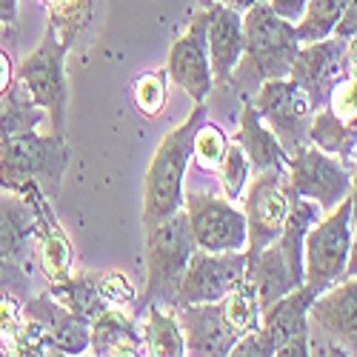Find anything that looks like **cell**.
<instances>
[{
	"instance_id": "cell-1",
	"label": "cell",
	"mask_w": 357,
	"mask_h": 357,
	"mask_svg": "<svg viewBox=\"0 0 357 357\" xmlns=\"http://www.w3.org/2000/svg\"><path fill=\"white\" fill-rule=\"evenodd\" d=\"M297 49L301 40L294 23L260 0L243 12V57L229 83L241 92H257V86L266 80L289 77Z\"/></svg>"
},
{
	"instance_id": "cell-2",
	"label": "cell",
	"mask_w": 357,
	"mask_h": 357,
	"mask_svg": "<svg viewBox=\"0 0 357 357\" xmlns=\"http://www.w3.org/2000/svg\"><path fill=\"white\" fill-rule=\"evenodd\" d=\"M203 121H206V103H195L186 121L160 140L143 183V229H152L177 209H183V192H186L183 183L192 163L195 135Z\"/></svg>"
},
{
	"instance_id": "cell-3",
	"label": "cell",
	"mask_w": 357,
	"mask_h": 357,
	"mask_svg": "<svg viewBox=\"0 0 357 357\" xmlns=\"http://www.w3.org/2000/svg\"><path fill=\"white\" fill-rule=\"evenodd\" d=\"M72 160L66 135L23 132L0 140V189L23 192V186L38 183L40 192L54 200L63 186V174Z\"/></svg>"
},
{
	"instance_id": "cell-4",
	"label": "cell",
	"mask_w": 357,
	"mask_h": 357,
	"mask_svg": "<svg viewBox=\"0 0 357 357\" xmlns=\"http://www.w3.org/2000/svg\"><path fill=\"white\" fill-rule=\"evenodd\" d=\"M195 237L189 229L186 209H177L166 220L146 229V289L140 294L137 309L149 303H163L174 309V294L181 278L195 255Z\"/></svg>"
},
{
	"instance_id": "cell-5",
	"label": "cell",
	"mask_w": 357,
	"mask_h": 357,
	"mask_svg": "<svg viewBox=\"0 0 357 357\" xmlns=\"http://www.w3.org/2000/svg\"><path fill=\"white\" fill-rule=\"evenodd\" d=\"M317 297L312 286H297L260 312V326L234 343V357H306L309 354V306Z\"/></svg>"
},
{
	"instance_id": "cell-6",
	"label": "cell",
	"mask_w": 357,
	"mask_h": 357,
	"mask_svg": "<svg viewBox=\"0 0 357 357\" xmlns=\"http://www.w3.org/2000/svg\"><path fill=\"white\" fill-rule=\"evenodd\" d=\"M69 46L72 43L61 35V29L49 20L43 40L35 46V52H29L23 57V63L17 69V77L23 80L26 92L32 95V100L40 109H46L52 135L66 132V106H69L66 52Z\"/></svg>"
},
{
	"instance_id": "cell-7",
	"label": "cell",
	"mask_w": 357,
	"mask_h": 357,
	"mask_svg": "<svg viewBox=\"0 0 357 357\" xmlns=\"http://www.w3.org/2000/svg\"><path fill=\"white\" fill-rule=\"evenodd\" d=\"M351 197L326 212L306 234L303 243V283L317 294L346 278L351 249Z\"/></svg>"
},
{
	"instance_id": "cell-8",
	"label": "cell",
	"mask_w": 357,
	"mask_h": 357,
	"mask_svg": "<svg viewBox=\"0 0 357 357\" xmlns=\"http://www.w3.org/2000/svg\"><path fill=\"white\" fill-rule=\"evenodd\" d=\"M309 354H357V275L337 280L312 301Z\"/></svg>"
},
{
	"instance_id": "cell-9",
	"label": "cell",
	"mask_w": 357,
	"mask_h": 357,
	"mask_svg": "<svg viewBox=\"0 0 357 357\" xmlns=\"http://www.w3.org/2000/svg\"><path fill=\"white\" fill-rule=\"evenodd\" d=\"M289 189L301 197H309L320 206V212H332L346 197H351V169L346 160L323 152L317 146H303L289 158L286 169Z\"/></svg>"
},
{
	"instance_id": "cell-10",
	"label": "cell",
	"mask_w": 357,
	"mask_h": 357,
	"mask_svg": "<svg viewBox=\"0 0 357 357\" xmlns=\"http://www.w3.org/2000/svg\"><path fill=\"white\" fill-rule=\"evenodd\" d=\"M183 209L195 246L203 252H246V218L234 200L212 192H183Z\"/></svg>"
},
{
	"instance_id": "cell-11",
	"label": "cell",
	"mask_w": 357,
	"mask_h": 357,
	"mask_svg": "<svg viewBox=\"0 0 357 357\" xmlns=\"http://www.w3.org/2000/svg\"><path fill=\"white\" fill-rule=\"evenodd\" d=\"M252 103H255L257 114L263 117V123L278 135V140L283 143L289 158L297 152V149L312 143L309 126H312L314 109H312L306 92L291 77H278V80L260 83Z\"/></svg>"
},
{
	"instance_id": "cell-12",
	"label": "cell",
	"mask_w": 357,
	"mask_h": 357,
	"mask_svg": "<svg viewBox=\"0 0 357 357\" xmlns=\"http://www.w3.org/2000/svg\"><path fill=\"white\" fill-rule=\"evenodd\" d=\"M289 215V181L286 169H272L252 174L243 192V218H246V255H257L272 246Z\"/></svg>"
},
{
	"instance_id": "cell-13",
	"label": "cell",
	"mask_w": 357,
	"mask_h": 357,
	"mask_svg": "<svg viewBox=\"0 0 357 357\" xmlns=\"http://www.w3.org/2000/svg\"><path fill=\"white\" fill-rule=\"evenodd\" d=\"M246 252L195 249L174 294V312L192 303H218L246 278Z\"/></svg>"
},
{
	"instance_id": "cell-14",
	"label": "cell",
	"mask_w": 357,
	"mask_h": 357,
	"mask_svg": "<svg viewBox=\"0 0 357 357\" xmlns=\"http://www.w3.org/2000/svg\"><path fill=\"white\" fill-rule=\"evenodd\" d=\"M349 40L329 35L323 40L301 43L294 54V63L289 77L306 92L314 112L329 103L335 86L349 75Z\"/></svg>"
},
{
	"instance_id": "cell-15",
	"label": "cell",
	"mask_w": 357,
	"mask_h": 357,
	"mask_svg": "<svg viewBox=\"0 0 357 357\" xmlns=\"http://www.w3.org/2000/svg\"><path fill=\"white\" fill-rule=\"evenodd\" d=\"M166 75L174 86H181L195 103H206L209 92L215 89L212 61H209V46H206V15L203 9L192 17L183 38H177L169 49Z\"/></svg>"
},
{
	"instance_id": "cell-16",
	"label": "cell",
	"mask_w": 357,
	"mask_h": 357,
	"mask_svg": "<svg viewBox=\"0 0 357 357\" xmlns=\"http://www.w3.org/2000/svg\"><path fill=\"white\" fill-rule=\"evenodd\" d=\"M203 15H206V46H209L215 83L229 86L231 72L243 57V15L226 3H218V0H212L203 9Z\"/></svg>"
},
{
	"instance_id": "cell-17",
	"label": "cell",
	"mask_w": 357,
	"mask_h": 357,
	"mask_svg": "<svg viewBox=\"0 0 357 357\" xmlns=\"http://www.w3.org/2000/svg\"><path fill=\"white\" fill-rule=\"evenodd\" d=\"M177 323H181L186 354H206V357H223L231 354L237 335L223 314V303H192L177 309Z\"/></svg>"
},
{
	"instance_id": "cell-18",
	"label": "cell",
	"mask_w": 357,
	"mask_h": 357,
	"mask_svg": "<svg viewBox=\"0 0 357 357\" xmlns=\"http://www.w3.org/2000/svg\"><path fill=\"white\" fill-rule=\"evenodd\" d=\"M23 317L43 326V332L54 343L57 354H83L89 349L92 323L77 317L75 312H69L63 303H57L49 291L29 297L23 303Z\"/></svg>"
},
{
	"instance_id": "cell-19",
	"label": "cell",
	"mask_w": 357,
	"mask_h": 357,
	"mask_svg": "<svg viewBox=\"0 0 357 357\" xmlns=\"http://www.w3.org/2000/svg\"><path fill=\"white\" fill-rule=\"evenodd\" d=\"M23 195H29V200L35 203V212H38L35 237L40 241V263H43V272H46L49 283L69 278L72 266H75V249L69 243V234L63 231V226L57 223V218L52 212V200L40 192L38 183L23 186Z\"/></svg>"
},
{
	"instance_id": "cell-20",
	"label": "cell",
	"mask_w": 357,
	"mask_h": 357,
	"mask_svg": "<svg viewBox=\"0 0 357 357\" xmlns=\"http://www.w3.org/2000/svg\"><path fill=\"white\" fill-rule=\"evenodd\" d=\"M246 280L255 286L260 309L272 306L275 301L286 297L289 291H294L297 286H303V272H297L289 263V257L278 249V243L266 246L257 255H246Z\"/></svg>"
},
{
	"instance_id": "cell-21",
	"label": "cell",
	"mask_w": 357,
	"mask_h": 357,
	"mask_svg": "<svg viewBox=\"0 0 357 357\" xmlns=\"http://www.w3.org/2000/svg\"><path fill=\"white\" fill-rule=\"evenodd\" d=\"M234 143H241V149L249 158L252 174L260 172H272V169H289V152L283 149V143L278 140V135L263 123V117L257 114L252 98L243 100L241 109V129L231 137Z\"/></svg>"
},
{
	"instance_id": "cell-22",
	"label": "cell",
	"mask_w": 357,
	"mask_h": 357,
	"mask_svg": "<svg viewBox=\"0 0 357 357\" xmlns=\"http://www.w3.org/2000/svg\"><path fill=\"white\" fill-rule=\"evenodd\" d=\"M38 229V212L29 195L15 189H0V260L26 257L29 241Z\"/></svg>"
},
{
	"instance_id": "cell-23",
	"label": "cell",
	"mask_w": 357,
	"mask_h": 357,
	"mask_svg": "<svg viewBox=\"0 0 357 357\" xmlns=\"http://www.w3.org/2000/svg\"><path fill=\"white\" fill-rule=\"evenodd\" d=\"M89 349H92V354H121V357L146 354L143 335L137 332L135 320L126 317L121 309H114V306L103 309L92 320V337H89Z\"/></svg>"
},
{
	"instance_id": "cell-24",
	"label": "cell",
	"mask_w": 357,
	"mask_h": 357,
	"mask_svg": "<svg viewBox=\"0 0 357 357\" xmlns=\"http://www.w3.org/2000/svg\"><path fill=\"white\" fill-rule=\"evenodd\" d=\"M143 346L146 354L155 357H181L186 354L183 332L177 323V312L163 303L146 306V326H143Z\"/></svg>"
},
{
	"instance_id": "cell-25",
	"label": "cell",
	"mask_w": 357,
	"mask_h": 357,
	"mask_svg": "<svg viewBox=\"0 0 357 357\" xmlns=\"http://www.w3.org/2000/svg\"><path fill=\"white\" fill-rule=\"evenodd\" d=\"M40 123H49L46 109H40L32 100V95L26 92L23 80L15 77L9 92L0 98V140L23 135V132H35Z\"/></svg>"
},
{
	"instance_id": "cell-26",
	"label": "cell",
	"mask_w": 357,
	"mask_h": 357,
	"mask_svg": "<svg viewBox=\"0 0 357 357\" xmlns=\"http://www.w3.org/2000/svg\"><path fill=\"white\" fill-rule=\"evenodd\" d=\"M57 303H63L69 312H75L77 317L92 323L103 309H109V303L100 297L98 283L92 275H77V278H63V280H52L46 289Z\"/></svg>"
},
{
	"instance_id": "cell-27",
	"label": "cell",
	"mask_w": 357,
	"mask_h": 357,
	"mask_svg": "<svg viewBox=\"0 0 357 357\" xmlns=\"http://www.w3.org/2000/svg\"><path fill=\"white\" fill-rule=\"evenodd\" d=\"M309 140H312V146L323 149V152H329V155H335V158H340L346 163L357 155V132L343 126L326 106L312 114Z\"/></svg>"
},
{
	"instance_id": "cell-28",
	"label": "cell",
	"mask_w": 357,
	"mask_h": 357,
	"mask_svg": "<svg viewBox=\"0 0 357 357\" xmlns=\"http://www.w3.org/2000/svg\"><path fill=\"white\" fill-rule=\"evenodd\" d=\"M223 314L231 326V332L237 335V340H241L243 335L255 332L257 326H260V301H257V291L255 286L243 278L241 283H237L226 297H223Z\"/></svg>"
},
{
	"instance_id": "cell-29",
	"label": "cell",
	"mask_w": 357,
	"mask_h": 357,
	"mask_svg": "<svg viewBox=\"0 0 357 357\" xmlns=\"http://www.w3.org/2000/svg\"><path fill=\"white\" fill-rule=\"evenodd\" d=\"M340 15H343V0H309L301 20L294 23L297 40L312 43V40H323L335 35Z\"/></svg>"
},
{
	"instance_id": "cell-30",
	"label": "cell",
	"mask_w": 357,
	"mask_h": 357,
	"mask_svg": "<svg viewBox=\"0 0 357 357\" xmlns=\"http://www.w3.org/2000/svg\"><path fill=\"white\" fill-rule=\"evenodd\" d=\"M218 177H220V189H223V197L229 200H241L246 186H249V177H252V166H249V158L241 149V143L229 140L226 146V155L218 166Z\"/></svg>"
},
{
	"instance_id": "cell-31",
	"label": "cell",
	"mask_w": 357,
	"mask_h": 357,
	"mask_svg": "<svg viewBox=\"0 0 357 357\" xmlns=\"http://www.w3.org/2000/svg\"><path fill=\"white\" fill-rule=\"evenodd\" d=\"M226 146H229L226 135H223L215 123L203 121L200 129H197V135H195L192 158L197 160L200 169H212V172H218V166H220V160H223V155H226Z\"/></svg>"
},
{
	"instance_id": "cell-32",
	"label": "cell",
	"mask_w": 357,
	"mask_h": 357,
	"mask_svg": "<svg viewBox=\"0 0 357 357\" xmlns=\"http://www.w3.org/2000/svg\"><path fill=\"white\" fill-rule=\"evenodd\" d=\"M326 109H329L343 126H349L351 132H357V69L349 72L335 86V92H332L329 103H326Z\"/></svg>"
},
{
	"instance_id": "cell-33",
	"label": "cell",
	"mask_w": 357,
	"mask_h": 357,
	"mask_svg": "<svg viewBox=\"0 0 357 357\" xmlns=\"http://www.w3.org/2000/svg\"><path fill=\"white\" fill-rule=\"evenodd\" d=\"M135 106L143 114H149V117H155L166 106V83H163V75L160 72L143 75L135 83Z\"/></svg>"
},
{
	"instance_id": "cell-34",
	"label": "cell",
	"mask_w": 357,
	"mask_h": 357,
	"mask_svg": "<svg viewBox=\"0 0 357 357\" xmlns=\"http://www.w3.org/2000/svg\"><path fill=\"white\" fill-rule=\"evenodd\" d=\"M9 297V301L26 303L32 297V289H29V275L23 272L20 260H0V301Z\"/></svg>"
},
{
	"instance_id": "cell-35",
	"label": "cell",
	"mask_w": 357,
	"mask_h": 357,
	"mask_svg": "<svg viewBox=\"0 0 357 357\" xmlns=\"http://www.w3.org/2000/svg\"><path fill=\"white\" fill-rule=\"evenodd\" d=\"M95 283H98L100 297L114 309L117 306H129V303L137 301L135 286L129 283V278L123 272H100V275H95Z\"/></svg>"
},
{
	"instance_id": "cell-36",
	"label": "cell",
	"mask_w": 357,
	"mask_h": 357,
	"mask_svg": "<svg viewBox=\"0 0 357 357\" xmlns=\"http://www.w3.org/2000/svg\"><path fill=\"white\" fill-rule=\"evenodd\" d=\"M20 329H23V303L3 297V301H0V346L9 354H15Z\"/></svg>"
},
{
	"instance_id": "cell-37",
	"label": "cell",
	"mask_w": 357,
	"mask_h": 357,
	"mask_svg": "<svg viewBox=\"0 0 357 357\" xmlns=\"http://www.w3.org/2000/svg\"><path fill=\"white\" fill-rule=\"evenodd\" d=\"M337 38H357V0H343V15H340V23L335 29Z\"/></svg>"
},
{
	"instance_id": "cell-38",
	"label": "cell",
	"mask_w": 357,
	"mask_h": 357,
	"mask_svg": "<svg viewBox=\"0 0 357 357\" xmlns=\"http://www.w3.org/2000/svg\"><path fill=\"white\" fill-rule=\"evenodd\" d=\"M280 17H286V20H291V23H297L301 20V15H303V9H306V3L309 0H266Z\"/></svg>"
},
{
	"instance_id": "cell-39",
	"label": "cell",
	"mask_w": 357,
	"mask_h": 357,
	"mask_svg": "<svg viewBox=\"0 0 357 357\" xmlns=\"http://www.w3.org/2000/svg\"><path fill=\"white\" fill-rule=\"evenodd\" d=\"M15 83V72H12V61H9V54L0 49V98H3L9 92V86Z\"/></svg>"
},
{
	"instance_id": "cell-40",
	"label": "cell",
	"mask_w": 357,
	"mask_h": 357,
	"mask_svg": "<svg viewBox=\"0 0 357 357\" xmlns=\"http://www.w3.org/2000/svg\"><path fill=\"white\" fill-rule=\"evenodd\" d=\"M357 275V215L351 218V249H349V263H346V278Z\"/></svg>"
},
{
	"instance_id": "cell-41",
	"label": "cell",
	"mask_w": 357,
	"mask_h": 357,
	"mask_svg": "<svg viewBox=\"0 0 357 357\" xmlns=\"http://www.w3.org/2000/svg\"><path fill=\"white\" fill-rule=\"evenodd\" d=\"M20 0H0V26H15Z\"/></svg>"
},
{
	"instance_id": "cell-42",
	"label": "cell",
	"mask_w": 357,
	"mask_h": 357,
	"mask_svg": "<svg viewBox=\"0 0 357 357\" xmlns=\"http://www.w3.org/2000/svg\"><path fill=\"white\" fill-rule=\"evenodd\" d=\"M218 3H226V6H231V9H237V12H246V9H252L255 3H260V0H218Z\"/></svg>"
},
{
	"instance_id": "cell-43",
	"label": "cell",
	"mask_w": 357,
	"mask_h": 357,
	"mask_svg": "<svg viewBox=\"0 0 357 357\" xmlns=\"http://www.w3.org/2000/svg\"><path fill=\"white\" fill-rule=\"evenodd\" d=\"M351 212L357 215V155H354V169H351Z\"/></svg>"
}]
</instances>
